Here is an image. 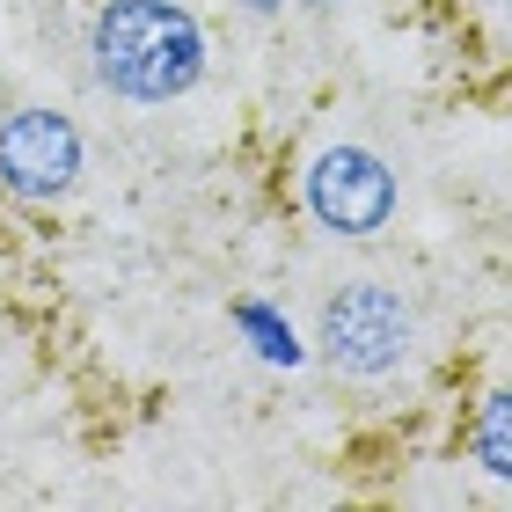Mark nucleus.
Returning <instances> with one entry per match:
<instances>
[{"label": "nucleus", "instance_id": "nucleus-3", "mask_svg": "<svg viewBox=\"0 0 512 512\" xmlns=\"http://www.w3.org/2000/svg\"><path fill=\"white\" fill-rule=\"evenodd\" d=\"M308 213L330 227V235H374L395 213V176L381 169V154H366V147H330V154H315V169H308Z\"/></svg>", "mask_w": 512, "mask_h": 512}, {"label": "nucleus", "instance_id": "nucleus-5", "mask_svg": "<svg viewBox=\"0 0 512 512\" xmlns=\"http://www.w3.org/2000/svg\"><path fill=\"white\" fill-rule=\"evenodd\" d=\"M483 454H491V469L505 476L512 461H505V403H491V425H483Z\"/></svg>", "mask_w": 512, "mask_h": 512}, {"label": "nucleus", "instance_id": "nucleus-2", "mask_svg": "<svg viewBox=\"0 0 512 512\" xmlns=\"http://www.w3.org/2000/svg\"><path fill=\"white\" fill-rule=\"evenodd\" d=\"M410 337H417V322L388 286H344L322 308V359L337 374H388L410 352Z\"/></svg>", "mask_w": 512, "mask_h": 512}, {"label": "nucleus", "instance_id": "nucleus-1", "mask_svg": "<svg viewBox=\"0 0 512 512\" xmlns=\"http://www.w3.org/2000/svg\"><path fill=\"white\" fill-rule=\"evenodd\" d=\"M88 44H96V74L132 103H169L205 74V30L176 0H110Z\"/></svg>", "mask_w": 512, "mask_h": 512}, {"label": "nucleus", "instance_id": "nucleus-6", "mask_svg": "<svg viewBox=\"0 0 512 512\" xmlns=\"http://www.w3.org/2000/svg\"><path fill=\"white\" fill-rule=\"evenodd\" d=\"M308 8H337V0H308Z\"/></svg>", "mask_w": 512, "mask_h": 512}, {"label": "nucleus", "instance_id": "nucleus-4", "mask_svg": "<svg viewBox=\"0 0 512 512\" xmlns=\"http://www.w3.org/2000/svg\"><path fill=\"white\" fill-rule=\"evenodd\" d=\"M81 169V132L59 110H15L0 125V183L15 198H59Z\"/></svg>", "mask_w": 512, "mask_h": 512}]
</instances>
